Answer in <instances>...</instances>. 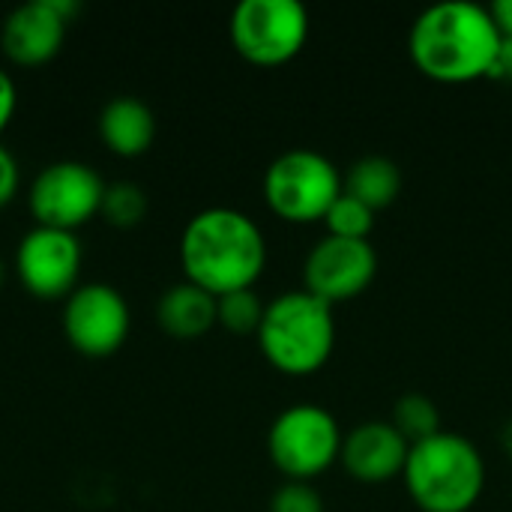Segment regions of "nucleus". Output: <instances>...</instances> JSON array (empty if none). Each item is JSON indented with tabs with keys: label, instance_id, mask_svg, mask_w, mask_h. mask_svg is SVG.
Wrapping results in <instances>:
<instances>
[{
	"label": "nucleus",
	"instance_id": "nucleus-14",
	"mask_svg": "<svg viewBox=\"0 0 512 512\" xmlns=\"http://www.w3.org/2000/svg\"><path fill=\"white\" fill-rule=\"evenodd\" d=\"M156 321L171 339H201L216 327V297L192 282H177L159 297Z\"/></svg>",
	"mask_w": 512,
	"mask_h": 512
},
{
	"label": "nucleus",
	"instance_id": "nucleus-9",
	"mask_svg": "<svg viewBox=\"0 0 512 512\" xmlns=\"http://www.w3.org/2000/svg\"><path fill=\"white\" fill-rule=\"evenodd\" d=\"M132 318L123 294L105 282L78 285L63 306V333L84 357H111L123 348Z\"/></svg>",
	"mask_w": 512,
	"mask_h": 512
},
{
	"label": "nucleus",
	"instance_id": "nucleus-11",
	"mask_svg": "<svg viewBox=\"0 0 512 512\" xmlns=\"http://www.w3.org/2000/svg\"><path fill=\"white\" fill-rule=\"evenodd\" d=\"M81 243L75 231H57L36 225L24 234L15 252V270L21 285L39 300H60L69 297L78 285L81 273Z\"/></svg>",
	"mask_w": 512,
	"mask_h": 512
},
{
	"label": "nucleus",
	"instance_id": "nucleus-15",
	"mask_svg": "<svg viewBox=\"0 0 512 512\" xmlns=\"http://www.w3.org/2000/svg\"><path fill=\"white\" fill-rule=\"evenodd\" d=\"M99 135L111 153L132 159L150 150L156 138V117L141 99L117 96L99 114Z\"/></svg>",
	"mask_w": 512,
	"mask_h": 512
},
{
	"label": "nucleus",
	"instance_id": "nucleus-24",
	"mask_svg": "<svg viewBox=\"0 0 512 512\" xmlns=\"http://www.w3.org/2000/svg\"><path fill=\"white\" fill-rule=\"evenodd\" d=\"M489 12H492V18H495V24H498L501 36H504V39H512V0H495V3L489 6Z\"/></svg>",
	"mask_w": 512,
	"mask_h": 512
},
{
	"label": "nucleus",
	"instance_id": "nucleus-22",
	"mask_svg": "<svg viewBox=\"0 0 512 512\" xmlns=\"http://www.w3.org/2000/svg\"><path fill=\"white\" fill-rule=\"evenodd\" d=\"M18 192V162L15 156L0 144V207H6Z\"/></svg>",
	"mask_w": 512,
	"mask_h": 512
},
{
	"label": "nucleus",
	"instance_id": "nucleus-20",
	"mask_svg": "<svg viewBox=\"0 0 512 512\" xmlns=\"http://www.w3.org/2000/svg\"><path fill=\"white\" fill-rule=\"evenodd\" d=\"M324 228L330 237H342V240H369L372 228H375V210H369L363 201L351 198L345 189L342 195L333 201V207L324 216Z\"/></svg>",
	"mask_w": 512,
	"mask_h": 512
},
{
	"label": "nucleus",
	"instance_id": "nucleus-4",
	"mask_svg": "<svg viewBox=\"0 0 512 512\" xmlns=\"http://www.w3.org/2000/svg\"><path fill=\"white\" fill-rule=\"evenodd\" d=\"M258 348L264 360L291 378L321 372L336 348L333 306L309 291H285L264 306L258 327Z\"/></svg>",
	"mask_w": 512,
	"mask_h": 512
},
{
	"label": "nucleus",
	"instance_id": "nucleus-16",
	"mask_svg": "<svg viewBox=\"0 0 512 512\" xmlns=\"http://www.w3.org/2000/svg\"><path fill=\"white\" fill-rule=\"evenodd\" d=\"M345 192L369 210H387L402 192V171L387 156H363L345 174Z\"/></svg>",
	"mask_w": 512,
	"mask_h": 512
},
{
	"label": "nucleus",
	"instance_id": "nucleus-27",
	"mask_svg": "<svg viewBox=\"0 0 512 512\" xmlns=\"http://www.w3.org/2000/svg\"><path fill=\"white\" fill-rule=\"evenodd\" d=\"M3 276H6V267H3V258H0V285H3Z\"/></svg>",
	"mask_w": 512,
	"mask_h": 512
},
{
	"label": "nucleus",
	"instance_id": "nucleus-19",
	"mask_svg": "<svg viewBox=\"0 0 512 512\" xmlns=\"http://www.w3.org/2000/svg\"><path fill=\"white\" fill-rule=\"evenodd\" d=\"M99 213L114 228H135L144 219V213H147V195L132 180L105 183V195H102Z\"/></svg>",
	"mask_w": 512,
	"mask_h": 512
},
{
	"label": "nucleus",
	"instance_id": "nucleus-7",
	"mask_svg": "<svg viewBox=\"0 0 512 512\" xmlns=\"http://www.w3.org/2000/svg\"><path fill=\"white\" fill-rule=\"evenodd\" d=\"M228 33L252 66H285L309 39V12L297 0H243L231 12Z\"/></svg>",
	"mask_w": 512,
	"mask_h": 512
},
{
	"label": "nucleus",
	"instance_id": "nucleus-17",
	"mask_svg": "<svg viewBox=\"0 0 512 512\" xmlns=\"http://www.w3.org/2000/svg\"><path fill=\"white\" fill-rule=\"evenodd\" d=\"M390 423H393V429H396L411 447L420 444V441L435 438L438 432H444L438 405H435L429 396H423V393H408V396H402V399L393 405Z\"/></svg>",
	"mask_w": 512,
	"mask_h": 512
},
{
	"label": "nucleus",
	"instance_id": "nucleus-2",
	"mask_svg": "<svg viewBox=\"0 0 512 512\" xmlns=\"http://www.w3.org/2000/svg\"><path fill=\"white\" fill-rule=\"evenodd\" d=\"M186 282L213 297L252 288L267 267V240L252 216L234 207L195 213L180 237Z\"/></svg>",
	"mask_w": 512,
	"mask_h": 512
},
{
	"label": "nucleus",
	"instance_id": "nucleus-3",
	"mask_svg": "<svg viewBox=\"0 0 512 512\" xmlns=\"http://www.w3.org/2000/svg\"><path fill=\"white\" fill-rule=\"evenodd\" d=\"M402 483L420 512H471L486 492L483 453L456 432L411 447Z\"/></svg>",
	"mask_w": 512,
	"mask_h": 512
},
{
	"label": "nucleus",
	"instance_id": "nucleus-8",
	"mask_svg": "<svg viewBox=\"0 0 512 512\" xmlns=\"http://www.w3.org/2000/svg\"><path fill=\"white\" fill-rule=\"evenodd\" d=\"M105 183L102 177L75 159L54 162L42 168L27 192V207L42 228L75 231L78 225L90 222L102 207Z\"/></svg>",
	"mask_w": 512,
	"mask_h": 512
},
{
	"label": "nucleus",
	"instance_id": "nucleus-5",
	"mask_svg": "<svg viewBox=\"0 0 512 512\" xmlns=\"http://www.w3.org/2000/svg\"><path fill=\"white\" fill-rule=\"evenodd\" d=\"M342 189V171L324 153L309 147H297L276 156L264 171V201L273 216L291 225L324 222Z\"/></svg>",
	"mask_w": 512,
	"mask_h": 512
},
{
	"label": "nucleus",
	"instance_id": "nucleus-23",
	"mask_svg": "<svg viewBox=\"0 0 512 512\" xmlns=\"http://www.w3.org/2000/svg\"><path fill=\"white\" fill-rule=\"evenodd\" d=\"M18 108V90H15V81L0 69V132L9 126L12 114Z\"/></svg>",
	"mask_w": 512,
	"mask_h": 512
},
{
	"label": "nucleus",
	"instance_id": "nucleus-6",
	"mask_svg": "<svg viewBox=\"0 0 512 512\" xmlns=\"http://www.w3.org/2000/svg\"><path fill=\"white\" fill-rule=\"evenodd\" d=\"M342 441L345 435L327 408L300 402L273 420L267 432V456L285 480L312 483L339 462Z\"/></svg>",
	"mask_w": 512,
	"mask_h": 512
},
{
	"label": "nucleus",
	"instance_id": "nucleus-26",
	"mask_svg": "<svg viewBox=\"0 0 512 512\" xmlns=\"http://www.w3.org/2000/svg\"><path fill=\"white\" fill-rule=\"evenodd\" d=\"M501 447H504V453L512 459V423H507L504 432H501Z\"/></svg>",
	"mask_w": 512,
	"mask_h": 512
},
{
	"label": "nucleus",
	"instance_id": "nucleus-25",
	"mask_svg": "<svg viewBox=\"0 0 512 512\" xmlns=\"http://www.w3.org/2000/svg\"><path fill=\"white\" fill-rule=\"evenodd\" d=\"M489 78H498V81H512V39L501 42V54L495 60V69Z\"/></svg>",
	"mask_w": 512,
	"mask_h": 512
},
{
	"label": "nucleus",
	"instance_id": "nucleus-10",
	"mask_svg": "<svg viewBox=\"0 0 512 512\" xmlns=\"http://www.w3.org/2000/svg\"><path fill=\"white\" fill-rule=\"evenodd\" d=\"M378 276V252L369 240H342L324 234L306 255L303 291L336 306L372 288Z\"/></svg>",
	"mask_w": 512,
	"mask_h": 512
},
{
	"label": "nucleus",
	"instance_id": "nucleus-12",
	"mask_svg": "<svg viewBox=\"0 0 512 512\" xmlns=\"http://www.w3.org/2000/svg\"><path fill=\"white\" fill-rule=\"evenodd\" d=\"M78 9V0H30L15 6L0 30L3 54L18 66L48 63L63 48L66 27Z\"/></svg>",
	"mask_w": 512,
	"mask_h": 512
},
{
	"label": "nucleus",
	"instance_id": "nucleus-1",
	"mask_svg": "<svg viewBox=\"0 0 512 512\" xmlns=\"http://www.w3.org/2000/svg\"><path fill=\"white\" fill-rule=\"evenodd\" d=\"M501 42L504 36L489 6L447 0L417 15L408 33V54L429 81L471 84L492 75Z\"/></svg>",
	"mask_w": 512,
	"mask_h": 512
},
{
	"label": "nucleus",
	"instance_id": "nucleus-21",
	"mask_svg": "<svg viewBox=\"0 0 512 512\" xmlns=\"http://www.w3.org/2000/svg\"><path fill=\"white\" fill-rule=\"evenodd\" d=\"M270 512H324V498L312 483L285 480L270 498Z\"/></svg>",
	"mask_w": 512,
	"mask_h": 512
},
{
	"label": "nucleus",
	"instance_id": "nucleus-13",
	"mask_svg": "<svg viewBox=\"0 0 512 512\" xmlns=\"http://www.w3.org/2000/svg\"><path fill=\"white\" fill-rule=\"evenodd\" d=\"M411 444L393 429L390 420H372L354 426L339 453V465L354 483L363 486H384L402 477L408 462Z\"/></svg>",
	"mask_w": 512,
	"mask_h": 512
},
{
	"label": "nucleus",
	"instance_id": "nucleus-18",
	"mask_svg": "<svg viewBox=\"0 0 512 512\" xmlns=\"http://www.w3.org/2000/svg\"><path fill=\"white\" fill-rule=\"evenodd\" d=\"M264 306L267 303H261V297L252 288L216 297V324L234 336H258Z\"/></svg>",
	"mask_w": 512,
	"mask_h": 512
}]
</instances>
